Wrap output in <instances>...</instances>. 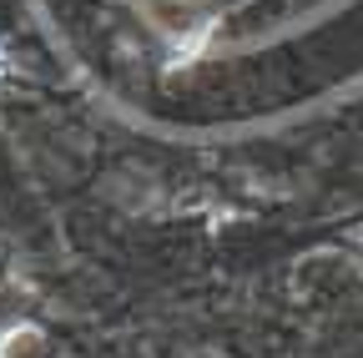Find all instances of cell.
Segmentation results:
<instances>
[{
    "instance_id": "obj_1",
    "label": "cell",
    "mask_w": 363,
    "mask_h": 358,
    "mask_svg": "<svg viewBox=\"0 0 363 358\" xmlns=\"http://www.w3.org/2000/svg\"><path fill=\"white\" fill-rule=\"evenodd\" d=\"M142 11L172 40H197L207 30V6H202V0H142Z\"/></svg>"
}]
</instances>
